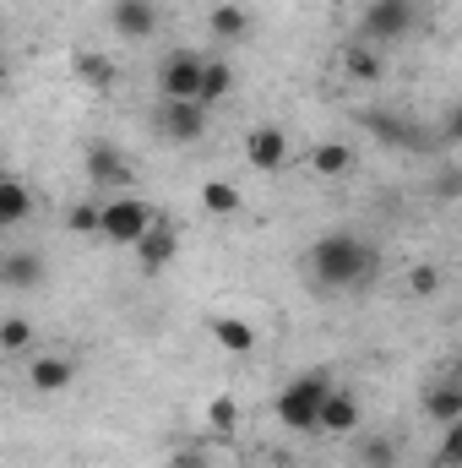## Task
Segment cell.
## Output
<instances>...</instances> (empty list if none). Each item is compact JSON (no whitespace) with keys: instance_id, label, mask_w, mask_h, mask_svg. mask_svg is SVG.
Wrapping results in <instances>:
<instances>
[{"instance_id":"obj_1","label":"cell","mask_w":462,"mask_h":468,"mask_svg":"<svg viewBox=\"0 0 462 468\" xmlns=\"http://www.w3.org/2000/svg\"><path fill=\"white\" fill-rule=\"evenodd\" d=\"M305 278L321 289V294H359V289H370L375 283V272H381V256H375V245L370 239H359V234L348 229H327L310 239V250H305Z\"/></svg>"},{"instance_id":"obj_18","label":"cell","mask_w":462,"mask_h":468,"mask_svg":"<svg viewBox=\"0 0 462 468\" xmlns=\"http://www.w3.org/2000/svg\"><path fill=\"white\" fill-rule=\"evenodd\" d=\"M71 77L82 82V88H93V93H110L115 88V77H120V66L110 60V55H71Z\"/></svg>"},{"instance_id":"obj_32","label":"cell","mask_w":462,"mask_h":468,"mask_svg":"<svg viewBox=\"0 0 462 468\" xmlns=\"http://www.w3.org/2000/svg\"><path fill=\"white\" fill-rule=\"evenodd\" d=\"M457 180H462V158H457Z\"/></svg>"},{"instance_id":"obj_7","label":"cell","mask_w":462,"mask_h":468,"mask_svg":"<svg viewBox=\"0 0 462 468\" xmlns=\"http://www.w3.org/2000/svg\"><path fill=\"white\" fill-rule=\"evenodd\" d=\"M158 22H163L158 0H115L110 5V27H115L125 44H147L158 33Z\"/></svg>"},{"instance_id":"obj_15","label":"cell","mask_w":462,"mask_h":468,"mask_svg":"<svg viewBox=\"0 0 462 468\" xmlns=\"http://www.w3.org/2000/svg\"><path fill=\"white\" fill-rule=\"evenodd\" d=\"M338 66H343L353 82H381L386 77V66H381V44H370V38H353L338 49Z\"/></svg>"},{"instance_id":"obj_3","label":"cell","mask_w":462,"mask_h":468,"mask_svg":"<svg viewBox=\"0 0 462 468\" xmlns=\"http://www.w3.org/2000/svg\"><path fill=\"white\" fill-rule=\"evenodd\" d=\"M202 71H207V55L196 49H174L158 60L152 82H158V104H196L202 99Z\"/></svg>"},{"instance_id":"obj_27","label":"cell","mask_w":462,"mask_h":468,"mask_svg":"<svg viewBox=\"0 0 462 468\" xmlns=\"http://www.w3.org/2000/svg\"><path fill=\"white\" fill-rule=\"evenodd\" d=\"M359 463H364V468H397V441H386V436H370V441L359 447Z\"/></svg>"},{"instance_id":"obj_2","label":"cell","mask_w":462,"mask_h":468,"mask_svg":"<svg viewBox=\"0 0 462 468\" xmlns=\"http://www.w3.org/2000/svg\"><path fill=\"white\" fill-rule=\"evenodd\" d=\"M327 398H332V370H305V376H294V381L278 392L272 414H278L283 431L310 436V431H321V409H327Z\"/></svg>"},{"instance_id":"obj_13","label":"cell","mask_w":462,"mask_h":468,"mask_svg":"<svg viewBox=\"0 0 462 468\" xmlns=\"http://www.w3.org/2000/svg\"><path fill=\"white\" fill-rule=\"evenodd\" d=\"M310 169H316L321 180H348V175L359 169V153L348 147L343 136H327V142L310 147Z\"/></svg>"},{"instance_id":"obj_14","label":"cell","mask_w":462,"mask_h":468,"mask_svg":"<svg viewBox=\"0 0 462 468\" xmlns=\"http://www.w3.org/2000/svg\"><path fill=\"white\" fill-rule=\"evenodd\" d=\"M419 403H425V414H430L436 425H457V420H462V381L446 370L441 381H430V387H425V398H419Z\"/></svg>"},{"instance_id":"obj_9","label":"cell","mask_w":462,"mask_h":468,"mask_svg":"<svg viewBox=\"0 0 462 468\" xmlns=\"http://www.w3.org/2000/svg\"><path fill=\"white\" fill-rule=\"evenodd\" d=\"M158 131L174 147H191V142L207 136V110L202 104H158Z\"/></svg>"},{"instance_id":"obj_11","label":"cell","mask_w":462,"mask_h":468,"mask_svg":"<svg viewBox=\"0 0 462 468\" xmlns=\"http://www.w3.org/2000/svg\"><path fill=\"white\" fill-rule=\"evenodd\" d=\"M49 278V261L38 256V250H5V261H0V283L11 289V294H27V289H38Z\"/></svg>"},{"instance_id":"obj_21","label":"cell","mask_w":462,"mask_h":468,"mask_svg":"<svg viewBox=\"0 0 462 468\" xmlns=\"http://www.w3.org/2000/svg\"><path fill=\"white\" fill-rule=\"evenodd\" d=\"M207 333H213V344L229 354H250L256 349V327L250 322H239V316H213L207 322Z\"/></svg>"},{"instance_id":"obj_25","label":"cell","mask_w":462,"mask_h":468,"mask_svg":"<svg viewBox=\"0 0 462 468\" xmlns=\"http://www.w3.org/2000/svg\"><path fill=\"white\" fill-rule=\"evenodd\" d=\"M66 229L71 234H104V202H77L71 213H66Z\"/></svg>"},{"instance_id":"obj_22","label":"cell","mask_w":462,"mask_h":468,"mask_svg":"<svg viewBox=\"0 0 462 468\" xmlns=\"http://www.w3.org/2000/svg\"><path fill=\"white\" fill-rule=\"evenodd\" d=\"M202 207H207L213 218H234V213L245 207V191H239L234 180H207V186H202Z\"/></svg>"},{"instance_id":"obj_17","label":"cell","mask_w":462,"mask_h":468,"mask_svg":"<svg viewBox=\"0 0 462 468\" xmlns=\"http://www.w3.org/2000/svg\"><path fill=\"white\" fill-rule=\"evenodd\" d=\"M321 431H327V436H353V431H359V398H353L348 387H332V398H327V409H321Z\"/></svg>"},{"instance_id":"obj_6","label":"cell","mask_w":462,"mask_h":468,"mask_svg":"<svg viewBox=\"0 0 462 468\" xmlns=\"http://www.w3.org/2000/svg\"><path fill=\"white\" fill-rule=\"evenodd\" d=\"M82 169H88V186H93V191H125V186L136 180V169L125 164V153H120L115 142H88Z\"/></svg>"},{"instance_id":"obj_26","label":"cell","mask_w":462,"mask_h":468,"mask_svg":"<svg viewBox=\"0 0 462 468\" xmlns=\"http://www.w3.org/2000/svg\"><path fill=\"white\" fill-rule=\"evenodd\" d=\"M436 468H462V420H457V425H441V441H436Z\"/></svg>"},{"instance_id":"obj_28","label":"cell","mask_w":462,"mask_h":468,"mask_svg":"<svg viewBox=\"0 0 462 468\" xmlns=\"http://www.w3.org/2000/svg\"><path fill=\"white\" fill-rule=\"evenodd\" d=\"M408 289L425 300V294H441V267L436 261H419V267H408Z\"/></svg>"},{"instance_id":"obj_31","label":"cell","mask_w":462,"mask_h":468,"mask_svg":"<svg viewBox=\"0 0 462 468\" xmlns=\"http://www.w3.org/2000/svg\"><path fill=\"white\" fill-rule=\"evenodd\" d=\"M446 370H452V376H457V381H462V349H457V359H452V365H446Z\"/></svg>"},{"instance_id":"obj_8","label":"cell","mask_w":462,"mask_h":468,"mask_svg":"<svg viewBox=\"0 0 462 468\" xmlns=\"http://www.w3.org/2000/svg\"><path fill=\"white\" fill-rule=\"evenodd\" d=\"M245 164L261 169V175H278V169L289 164V131H283V125H256V131L245 136Z\"/></svg>"},{"instance_id":"obj_29","label":"cell","mask_w":462,"mask_h":468,"mask_svg":"<svg viewBox=\"0 0 462 468\" xmlns=\"http://www.w3.org/2000/svg\"><path fill=\"white\" fill-rule=\"evenodd\" d=\"M169 468H213V458H207L202 447H180V452L169 458Z\"/></svg>"},{"instance_id":"obj_5","label":"cell","mask_w":462,"mask_h":468,"mask_svg":"<svg viewBox=\"0 0 462 468\" xmlns=\"http://www.w3.org/2000/svg\"><path fill=\"white\" fill-rule=\"evenodd\" d=\"M152 224H158V213H152L142 197H125V191H120V197L104 202V234H99V239H110V245H136Z\"/></svg>"},{"instance_id":"obj_23","label":"cell","mask_w":462,"mask_h":468,"mask_svg":"<svg viewBox=\"0 0 462 468\" xmlns=\"http://www.w3.org/2000/svg\"><path fill=\"white\" fill-rule=\"evenodd\" d=\"M234 425H239V403H234L229 392H224V398H213V403H207V431H213L218 441H229Z\"/></svg>"},{"instance_id":"obj_4","label":"cell","mask_w":462,"mask_h":468,"mask_svg":"<svg viewBox=\"0 0 462 468\" xmlns=\"http://www.w3.org/2000/svg\"><path fill=\"white\" fill-rule=\"evenodd\" d=\"M419 27V0H364L359 11V38L370 44H397Z\"/></svg>"},{"instance_id":"obj_10","label":"cell","mask_w":462,"mask_h":468,"mask_svg":"<svg viewBox=\"0 0 462 468\" xmlns=\"http://www.w3.org/2000/svg\"><path fill=\"white\" fill-rule=\"evenodd\" d=\"M131 250H136V267H142V272H163V267H174V256H180V234H174V224H152Z\"/></svg>"},{"instance_id":"obj_20","label":"cell","mask_w":462,"mask_h":468,"mask_svg":"<svg viewBox=\"0 0 462 468\" xmlns=\"http://www.w3.org/2000/svg\"><path fill=\"white\" fill-rule=\"evenodd\" d=\"M234 93V60H224V55H207V71H202V110H213V104H224Z\"/></svg>"},{"instance_id":"obj_24","label":"cell","mask_w":462,"mask_h":468,"mask_svg":"<svg viewBox=\"0 0 462 468\" xmlns=\"http://www.w3.org/2000/svg\"><path fill=\"white\" fill-rule=\"evenodd\" d=\"M33 349V322L27 316H5L0 322V354H27Z\"/></svg>"},{"instance_id":"obj_19","label":"cell","mask_w":462,"mask_h":468,"mask_svg":"<svg viewBox=\"0 0 462 468\" xmlns=\"http://www.w3.org/2000/svg\"><path fill=\"white\" fill-rule=\"evenodd\" d=\"M33 218V191L22 180H0V229H22Z\"/></svg>"},{"instance_id":"obj_16","label":"cell","mask_w":462,"mask_h":468,"mask_svg":"<svg viewBox=\"0 0 462 468\" xmlns=\"http://www.w3.org/2000/svg\"><path fill=\"white\" fill-rule=\"evenodd\" d=\"M207 33H213V44H239V38L250 33V11H245L239 0H218V5L207 11Z\"/></svg>"},{"instance_id":"obj_12","label":"cell","mask_w":462,"mask_h":468,"mask_svg":"<svg viewBox=\"0 0 462 468\" xmlns=\"http://www.w3.org/2000/svg\"><path fill=\"white\" fill-rule=\"evenodd\" d=\"M71 381H77V359H71V354H38V359L27 365V387L44 392V398H49V392H66Z\"/></svg>"},{"instance_id":"obj_30","label":"cell","mask_w":462,"mask_h":468,"mask_svg":"<svg viewBox=\"0 0 462 468\" xmlns=\"http://www.w3.org/2000/svg\"><path fill=\"white\" fill-rule=\"evenodd\" d=\"M441 136H446V142H457V147H462V99L452 104V110H446V120H441Z\"/></svg>"}]
</instances>
